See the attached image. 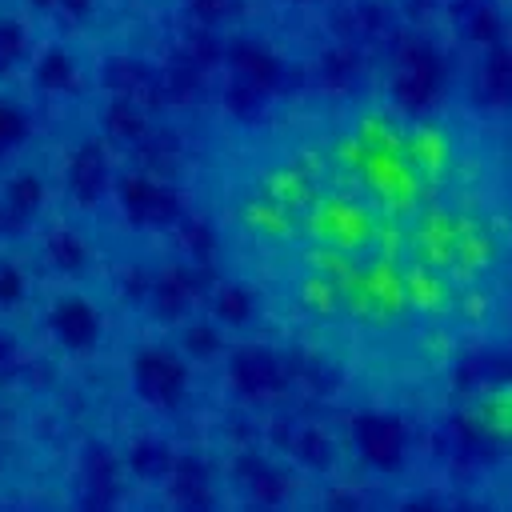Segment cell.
I'll return each mask as SVG.
<instances>
[{
  "label": "cell",
  "instance_id": "1",
  "mask_svg": "<svg viewBox=\"0 0 512 512\" xmlns=\"http://www.w3.org/2000/svg\"><path fill=\"white\" fill-rule=\"evenodd\" d=\"M52 332H56L60 344H68V348H88V344L100 336V316L92 312L88 300L68 296V300H60V304L52 308Z\"/></svg>",
  "mask_w": 512,
  "mask_h": 512
},
{
  "label": "cell",
  "instance_id": "2",
  "mask_svg": "<svg viewBox=\"0 0 512 512\" xmlns=\"http://www.w3.org/2000/svg\"><path fill=\"white\" fill-rule=\"evenodd\" d=\"M136 388H140V396H148L156 404H172L180 396V388H184V372L168 356L148 352V356L136 360Z\"/></svg>",
  "mask_w": 512,
  "mask_h": 512
},
{
  "label": "cell",
  "instance_id": "3",
  "mask_svg": "<svg viewBox=\"0 0 512 512\" xmlns=\"http://www.w3.org/2000/svg\"><path fill=\"white\" fill-rule=\"evenodd\" d=\"M104 180H108V172H104L100 152H96V148L76 152V160L68 164V188H72V196H76L80 204H92V200H100Z\"/></svg>",
  "mask_w": 512,
  "mask_h": 512
},
{
  "label": "cell",
  "instance_id": "4",
  "mask_svg": "<svg viewBox=\"0 0 512 512\" xmlns=\"http://www.w3.org/2000/svg\"><path fill=\"white\" fill-rule=\"evenodd\" d=\"M120 192H124V204H128V212L136 216V220H164L168 216V200H164V192H156L148 180H140V176H128L124 184H120Z\"/></svg>",
  "mask_w": 512,
  "mask_h": 512
},
{
  "label": "cell",
  "instance_id": "5",
  "mask_svg": "<svg viewBox=\"0 0 512 512\" xmlns=\"http://www.w3.org/2000/svg\"><path fill=\"white\" fill-rule=\"evenodd\" d=\"M84 484L92 500H108L116 492V464L104 456V448H92L84 456Z\"/></svg>",
  "mask_w": 512,
  "mask_h": 512
},
{
  "label": "cell",
  "instance_id": "6",
  "mask_svg": "<svg viewBox=\"0 0 512 512\" xmlns=\"http://www.w3.org/2000/svg\"><path fill=\"white\" fill-rule=\"evenodd\" d=\"M40 200H44V188H40L36 176H16V180L8 184V216L28 220V216L40 212Z\"/></svg>",
  "mask_w": 512,
  "mask_h": 512
},
{
  "label": "cell",
  "instance_id": "7",
  "mask_svg": "<svg viewBox=\"0 0 512 512\" xmlns=\"http://www.w3.org/2000/svg\"><path fill=\"white\" fill-rule=\"evenodd\" d=\"M48 256H52V264H56V268L76 272V268L84 264V244H80V236H76V232L56 228V232L48 236Z\"/></svg>",
  "mask_w": 512,
  "mask_h": 512
},
{
  "label": "cell",
  "instance_id": "8",
  "mask_svg": "<svg viewBox=\"0 0 512 512\" xmlns=\"http://www.w3.org/2000/svg\"><path fill=\"white\" fill-rule=\"evenodd\" d=\"M68 80H72V60L60 48L44 52L36 64V88H64Z\"/></svg>",
  "mask_w": 512,
  "mask_h": 512
},
{
  "label": "cell",
  "instance_id": "9",
  "mask_svg": "<svg viewBox=\"0 0 512 512\" xmlns=\"http://www.w3.org/2000/svg\"><path fill=\"white\" fill-rule=\"evenodd\" d=\"M24 56V28L16 20H0V72H8Z\"/></svg>",
  "mask_w": 512,
  "mask_h": 512
},
{
  "label": "cell",
  "instance_id": "10",
  "mask_svg": "<svg viewBox=\"0 0 512 512\" xmlns=\"http://www.w3.org/2000/svg\"><path fill=\"white\" fill-rule=\"evenodd\" d=\"M108 128H112L116 136H136V132H140V112H136V104H132V100L112 104V108H108Z\"/></svg>",
  "mask_w": 512,
  "mask_h": 512
},
{
  "label": "cell",
  "instance_id": "11",
  "mask_svg": "<svg viewBox=\"0 0 512 512\" xmlns=\"http://www.w3.org/2000/svg\"><path fill=\"white\" fill-rule=\"evenodd\" d=\"M24 296V276L12 264H0V304H16Z\"/></svg>",
  "mask_w": 512,
  "mask_h": 512
},
{
  "label": "cell",
  "instance_id": "12",
  "mask_svg": "<svg viewBox=\"0 0 512 512\" xmlns=\"http://www.w3.org/2000/svg\"><path fill=\"white\" fill-rule=\"evenodd\" d=\"M20 136H24V120H20L12 108H4V104H0V152H4V148H12Z\"/></svg>",
  "mask_w": 512,
  "mask_h": 512
},
{
  "label": "cell",
  "instance_id": "13",
  "mask_svg": "<svg viewBox=\"0 0 512 512\" xmlns=\"http://www.w3.org/2000/svg\"><path fill=\"white\" fill-rule=\"evenodd\" d=\"M132 464H136V472H148V476H160V468H164V448H136V456H132Z\"/></svg>",
  "mask_w": 512,
  "mask_h": 512
},
{
  "label": "cell",
  "instance_id": "14",
  "mask_svg": "<svg viewBox=\"0 0 512 512\" xmlns=\"http://www.w3.org/2000/svg\"><path fill=\"white\" fill-rule=\"evenodd\" d=\"M16 356H20V348L8 336H0V376H8L16 368Z\"/></svg>",
  "mask_w": 512,
  "mask_h": 512
},
{
  "label": "cell",
  "instance_id": "15",
  "mask_svg": "<svg viewBox=\"0 0 512 512\" xmlns=\"http://www.w3.org/2000/svg\"><path fill=\"white\" fill-rule=\"evenodd\" d=\"M56 8H64L72 20H80V16H88V8H92V0H56Z\"/></svg>",
  "mask_w": 512,
  "mask_h": 512
},
{
  "label": "cell",
  "instance_id": "16",
  "mask_svg": "<svg viewBox=\"0 0 512 512\" xmlns=\"http://www.w3.org/2000/svg\"><path fill=\"white\" fill-rule=\"evenodd\" d=\"M32 8H56V0H28Z\"/></svg>",
  "mask_w": 512,
  "mask_h": 512
},
{
  "label": "cell",
  "instance_id": "17",
  "mask_svg": "<svg viewBox=\"0 0 512 512\" xmlns=\"http://www.w3.org/2000/svg\"><path fill=\"white\" fill-rule=\"evenodd\" d=\"M4 220H8V216H4V212H0V232H4Z\"/></svg>",
  "mask_w": 512,
  "mask_h": 512
}]
</instances>
